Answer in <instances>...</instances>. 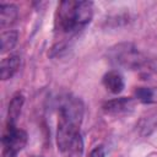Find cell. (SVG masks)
Returning <instances> with one entry per match:
<instances>
[{
	"mask_svg": "<svg viewBox=\"0 0 157 157\" xmlns=\"http://www.w3.org/2000/svg\"><path fill=\"white\" fill-rule=\"evenodd\" d=\"M82 117L59 112L56 130L58 150L64 157H81L83 153V140L80 126Z\"/></svg>",
	"mask_w": 157,
	"mask_h": 157,
	"instance_id": "cell-1",
	"label": "cell"
},
{
	"mask_svg": "<svg viewBox=\"0 0 157 157\" xmlns=\"http://www.w3.org/2000/svg\"><path fill=\"white\" fill-rule=\"evenodd\" d=\"M93 16L91 1H61L56 11V28L61 33L72 34L86 27Z\"/></svg>",
	"mask_w": 157,
	"mask_h": 157,
	"instance_id": "cell-2",
	"label": "cell"
},
{
	"mask_svg": "<svg viewBox=\"0 0 157 157\" xmlns=\"http://www.w3.org/2000/svg\"><path fill=\"white\" fill-rule=\"evenodd\" d=\"M110 60L123 67L126 69H137L142 65L144 58L137 52V49L131 44H118L115 48H112L109 50Z\"/></svg>",
	"mask_w": 157,
	"mask_h": 157,
	"instance_id": "cell-3",
	"label": "cell"
},
{
	"mask_svg": "<svg viewBox=\"0 0 157 157\" xmlns=\"http://www.w3.org/2000/svg\"><path fill=\"white\" fill-rule=\"evenodd\" d=\"M26 144L27 134L25 130L17 129L16 125H6L2 136V157H16Z\"/></svg>",
	"mask_w": 157,
	"mask_h": 157,
	"instance_id": "cell-4",
	"label": "cell"
},
{
	"mask_svg": "<svg viewBox=\"0 0 157 157\" xmlns=\"http://www.w3.org/2000/svg\"><path fill=\"white\" fill-rule=\"evenodd\" d=\"M134 107H135V103L131 98L120 97V98H115L105 102L103 104V110L110 115H120V114H126L131 112Z\"/></svg>",
	"mask_w": 157,
	"mask_h": 157,
	"instance_id": "cell-5",
	"label": "cell"
},
{
	"mask_svg": "<svg viewBox=\"0 0 157 157\" xmlns=\"http://www.w3.org/2000/svg\"><path fill=\"white\" fill-rule=\"evenodd\" d=\"M21 66V59L17 55H10L1 60L0 65V76L1 80H9L20 69Z\"/></svg>",
	"mask_w": 157,
	"mask_h": 157,
	"instance_id": "cell-6",
	"label": "cell"
},
{
	"mask_svg": "<svg viewBox=\"0 0 157 157\" xmlns=\"http://www.w3.org/2000/svg\"><path fill=\"white\" fill-rule=\"evenodd\" d=\"M103 85L109 92L117 94V93H120L124 88V78L120 72L109 71L103 77Z\"/></svg>",
	"mask_w": 157,
	"mask_h": 157,
	"instance_id": "cell-7",
	"label": "cell"
},
{
	"mask_svg": "<svg viewBox=\"0 0 157 157\" xmlns=\"http://www.w3.org/2000/svg\"><path fill=\"white\" fill-rule=\"evenodd\" d=\"M23 102H25V97L20 92H17L12 97L9 104V110H7V125H16V120L21 114Z\"/></svg>",
	"mask_w": 157,
	"mask_h": 157,
	"instance_id": "cell-8",
	"label": "cell"
},
{
	"mask_svg": "<svg viewBox=\"0 0 157 157\" xmlns=\"http://www.w3.org/2000/svg\"><path fill=\"white\" fill-rule=\"evenodd\" d=\"M17 18V7L12 4H1L0 5V26L5 28L12 25Z\"/></svg>",
	"mask_w": 157,
	"mask_h": 157,
	"instance_id": "cell-9",
	"label": "cell"
},
{
	"mask_svg": "<svg viewBox=\"0 0 157 157\" xmlns=\"http://www.w3.org/2000/svg\"><path fill=\"white\" fill-rule=\"evenodd\" d=\"M0 38H1V53H6L16 45L18 34L16 31H5L1 33Z\"/></svg>",
	"mask_w": 157,
	"mask_h": 157,
	"instance_id": "cell-10",
	"label": "cell"
},
{
	"mask_svg": "<svg viewBox=\"0 0 157 157\" xmlns=\"http://www.w3.org/2000/svg\"><path fill=\"white\" fill-rule=\"evenodd\" d=\"M90 157H105V151L103 146H98L96 148H93L90 153Z\"/></svg>",
	"mask_w": 157,
	"mask_h": 157,
	"instance_id": "cell-11",
	"label": "cell"
}]
</instances>
